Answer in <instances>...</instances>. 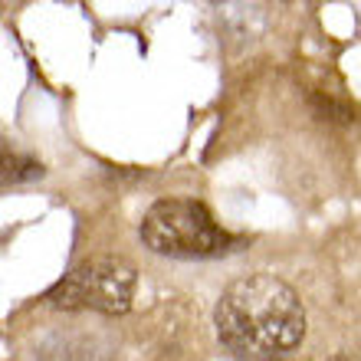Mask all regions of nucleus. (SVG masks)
<instances>
[{
	"label": "nucleus",
	"instance_id": "nucleus-1",
	"mask_svg": "<svg viewBox=\"0 0 361 361\" xmlns=\"http://www.w3.org/2000/svg\"><path fill=\"white\" fill-rule=\"evenodd\" d=\"M214 322L230 352L269 361L299 348L305 335V309L295 289L279 276L253 273L224 289Z\"/></svg>",
	"mask_w": 361,
	"mask_h": 361
},
{
	"label": "nucleus",
	"instance_id": "nucleus-2",
	"mask_svg": "<svg viewBox=\"0 0 361 361\" xmlns=\"http://www.w3.org/2000/svg\"><path fill=\"white\" fill-rule=\"evenodd\" d=\"M142 243L161 257H217L230 247V237L200 200L164 197L142 217Z\"/></svg>",
	"mask_w": 361,
	"mask_h": 361
},
{
	"label": "nucleus",
	"instance_id": "nucleus-3",
	"mask_svg": "<svg viewBox=\"0 0 361 361\" xmlns=\"http://www.w3.org/2000/svg\"><path fill=\"white\" fill-rule=\"evenodd\" d=\"M135 299V267L122 257L82 259L73 273H66L47 293V302L56 309H92L105 315H122Z\"/></svg>",
	"mask_w": 361,
	"mask_h": 361
},
{
	"label": "nucleus",
	"instance_id": "nucleus-4",
	"mask_svg": "<svg viewBox=\"0 0 361 361\" xmlns=\"http://www.w3.org/2000/svg\"><path fill=\"white\" fill-rule=\"evenodd\" d=\"M33 178H43V168H39L33 158L0 152V188H10V184H23V180H33Z\"/></svg>",
	"mask_w": 361,
	"mask_h": 361
},
{
	"label": "nucleus",
	"instance_id": "nucleus-5",
	"mask_svg": "<svg viewBox=\"0 0 361 361\" xmlns=\"http://www.w3.org/2000/svg\"><path fill=\"white\" fill-rule=\"evenodd\" d=\"M329 361H355V358H348V355H335V358H329Z\"/></svg>",
	"mask_w": 361,
	"mask_h": 361
}]
</instances>
